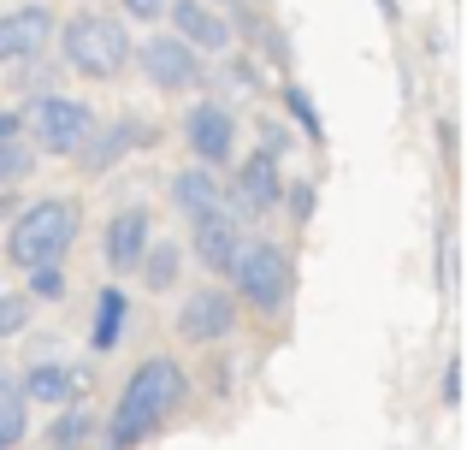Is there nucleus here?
I'll list each match as a JSON object with an SVG mask.
<instances>
[{"instance_id":"5701e85b","label":"nucleus","mask_w":467,"mask_h":450,"mask_svg":"<svg viewBox=\"0 0 467 450\" xmlns=\"http://www.w3.org/2000/svg\"><path fill=\"white\" fill-rule=\"evenodd\" d=\"M59 290H66V273H59V261L30 267V297H59Z\"/></svg>"},{"instance_id":"2eb2a0df","label":"nucleus","mask_w":467,"mask_h":450,"mask_svg":"<svg viewBox=\"0 0 467 450\" xmlns=\"http://www.w3.org/2000/svg\"><path fill=\"white\" fill-rule=\"evenodd\" d=\"M213 173H219V166L195 161V166H183V173L171 178V208H178L183 220H202V214L225 208V184H219Z\"/></svg>"},{"instance_id":"c756f323","label":"nucleus","mask_w":467,"mask_h":450,"mask_svg":"<svg viewBox=\"0 0 467 450\" xmlns=\"http://www.w3.org/2000/svg\"><path fill=\"white\" fill-rule=\"evenodd\" d=\"M0 380H6V368H0Z\"/></svg>"},{"instance_id":"4be33fe9","label":"nucleus","mask_w":467,"mask_h":450,"mask_svg":"<svg viewBox=\"0 0 467 450\" xmlns=\"http://www.w3.org/2000/svg\"><path fill=\"white\" fill-rule=\"evenodd\" d=\"M30 149H24V142L18 137H0V190H6V184H18V178L24 173H30Z\"/></svg>"},{"instance_id":"6ab92c4d","label":"nucleus","mask_w":467,"mask_h":450,"mask_svg":"<svg viewBox=\"0 0 467 450\" xmlns=\"http://www.w3.org/2000/svg\"><path fill=\"white\" fill-rule=\"evenodd\" d=\"M178 267H183V249H178V243H154V237H149V249H142L137 273H142V285H149V290H171Z\"/></svg>"},{"instance_id":"39448f33","label":"nucleus","mask_w":467,"mask_h":450,"mask_svg":"<svg viewBox=\"0 0 467 450\" xmlns=\"http://www.w3.org/2000/svg\"><path fill=\"white\" fill-rule=\"evenodd\" d=\"M30 131H36V149L42 154H78L83 137L95 131V113L89 101H78V95H36L30 101Z\"/></svg>"},{"instance_id":"ddd939ff","label":"nucleus","mask_w":467,"mask_h":450,"mask_svg":"<svg viewBox=\"0 0 467 450\" xmlns=\"http://www.w3.org/2000/svg\"><path fill=\"white\" fill-rule=\"evenodd\" d=\"M166 18H171V36H183L195 54H219V47H231V24L219 18L213 6H202V0H166Z\"/></svg>"},{"instance_id":"9d476101","label":"nucleus","mask_w":467,"mask_h":450,"mask_svg":"<svg viewBox=\"0 0 467 450\" xmlns=\"http://www.w3.org/2000/svg\"><path fill=\"white\" fill-rule=\"evenodd\" d=\"M149 142H154V131L149 125H142V119H113V125H95L89 131V137H83V149H78V166H83V173H113V166L119 161H125V154L130 149H149Z\"/></svg>"},{"instance_id":"f03ea898","label":"nucleus","mask_w":467,"mask_h":450,"mask_svg":"<svg viewBox=\"0 0 467 450\" xmlns=\"http://www.w3.org/2000/svg\"><path fill=\"white\" fill-rule=\"evenodd\" d=\"M78 225H83V214H78L71 196L30 202L6 231V261L18 267V273H30V267H42V261H59V255L78 243Z\"/></svg>"},{"instance_id":"7c9ffc66","label":"nucleus","mask_w":467,"mask_h":450,"mask_svg":"<svg viewBox=\"0 0 467 450\" xmlns=\"http://www.w3.org/2000/svg\"><path fill=\"white\" fill-rule=\"evenodd\" d=\"M225 6H231V0H225Z\"/></svg>"},{"instance_id":"6e6552de","label":"nucleus","mask_w":467,"mask_h":450,"mask_svg":"<svg viewBox=\"0 0 467 450\" xmlns=\"http://www.w3.org/2000/svg\"><path fill=\"white\" fill-rule=\"evenodd\" d=\"M225 202H237V214H278L285 208V166H278V154L273 149L249 154L237 166V184H231Z\"/></svg>"},{"instance_id":"a211bd4d","label":"nucleus","mask_w":467,"mask_h":450,"mask_svg":"<svg viewBox=\"0 0 467 450\" xmlns=\"http://www.w3.org/2000/svg\"><path fill=\"white\" fill-rule=\"evenodd\" d=\"M59 409H66V415L47 421V445H59V450H71V445H95V433H101L95 409H83L78 397H71V403H59Z\"/></svg>"},{"instance_id":"f8f14e48","label":"nucleus","mask_w":467,"mask_h":450,"mask_svg":"<svg viewBox=\"0 0 467 450\" xmlns=\"http://www.w3.org/2000/svg\"><path fill=\"white\" fill-rule=\"evenodd\" d=\"M237 243H243L237 214L213 208V214H202V220H190V255L207 267V273H225L231 255H237Z\"/></svg>"},{"instance_id":"412c9836","label":"nucleus","mask_w":467,"mask_h":450,"mask_svg":"<svg viewBox=\"0 0 467 450\" xmlns=\"http://www.w3.org/2000/svg\"><path fill=\"white\" fill-rule=\"evenodd\" d=\"M24 326H30V297H18V290H0V344H6V338H18Z\"/></svg>"},{"instance_id":"4468645a","label":"nucleus","mask_w":467,"mask_h":450,"mask_svg":"<svg viewBox=\"0 0 467 450\" xmlns=\"http://www.w3.org/2000/svg\"><path fill=\"white\" fill-rule=\"evenodd\" d=\"M149 237H154L149 208H119L113 220H107V267H113V273H137Z\"/></svg>"},{"instance_id":"7ed1b4c3","label":"nucleus","mask_w":467,"mask_h":450,"mask_svg":"<svg viewBox=\"0 0 467 450\" xmlns=\"http://www.w3.org/2000/svg\"><path fill=\"white\" fill-rule=\"evenodd\" d=\"M59 54L83 78H119L130 66V30L119 18H107L101 6H89V12L59 24Z\"/></svg>"},{"instance_id":"1a4fd4ad","label":"nucleus","mask_w":467,"mask_h":450,"mask_svg":"<svg viewBox=\"0 0 467 450\" xmlns=\"http://www.w3.org/2000/svg\"><path fill=\"white\" fill-rule=\"evenodd\" d=\"M237 332V297L225 290H190L178 309V338L183 344H219Z\"/></svg>"},{"instance_id":"a878e982","label":"nucleus","mask_w":467,"mask_h":450,"mask_svg":"<svg viewBox=\"0 0 467 450\" xmlns=\"http://www.w3.org/2000/svg\"><path fill=\"white\" fill-rule=\"evenodd\" d=\"M290 214H296V220L314 214V184H290Z\"/></svg>"},{"instance_id":"dca6fc26","label":"nucleus","mask_w":467,"mask_h":450,"mask_svg":"<svg viewBox=\"0 0 467 450\" xmlns=\"http://www.w3.org/2000/svg\"><path fill=\"white\" fill-rule=\"evenodd\" d=\"M18 392L30 397V403H54V409H59V403H71V397L83 392V368H66V361L47 356V361H36V368L24 373Z\"/></svg>"},{"instance_id":"0eeeda50","label":"nucleus","mask_w":467,"mask_h":450,"mask_svg":"<svg viewBox=\"0 0 467 450\" xmlns=\"http://www.w3.org/2000/svg\"><path fill=\"white\" fill-rule=\"evenodd\" d=\"M183 142H190L195 161L207 166H225L231 149H237V113L219 101H195L190 113H183Z\"/></svg>"},{"instance_id":"aec40b11","label":"nucleus","mask_w":467,"mask_h":450,"mask_svg":"<svg viewBox=\"0 0 467 450\" xmlns=\"http://www.w3.org/2000/svg\"><path fill=\"white\" fill-rule=\"evenodd\" d=\"M24 433H30V397H24L12 380H0V450L18 445Z\"/></svg>"},{"instance_id":"f257e3e1","label":"nucleus","mask_w":467,"mask_h":450,"mask_svg":"<svg viewBox=\"0 0 467 450\" xmlns=\"http://www.w3.org/2000/svg\"><path fill=\"white\" fill-rule=\"evenodd\" d=\"M190 397V380H183V368L171 356H149L137 373L125 380V392H119V403H113V415L101 421V439L113 445V450H130V445H142V439H154L160 433V421L171 415V409Z\"/></svg>"},{"instance_id":"b1692460","label":"nucleus","mask_w":467,"mask_h":450,"mask_svg":"<svg viewBox=\"0 0 467 450\" xmlns=\"http://www.w3.org/2000/svg\"><path fill=\"white\" fill-rule=\"evenodd\" d=\"M285 107L296 113V125L308 131V137H319V113H314V95L308 89H285Z\"/></svg>"},{"instance_id":"20e7f679","label":"nucleus","mask_w":467,"mask_h":450,"mask_svg":"<svg viewBox=\"0 0 467 450\" xmlns=\"http://www.w3.org/2000/svg\"><path fill=\"white\" fill-rule=\"evenodd\" d=\"M225 273H231V285H237V297L249 302V309H261V314L285 309V297H290V255H285V243H266V237L249 243L243 237Z\"/></svg>"},{"instance_id":"cd10ccee","label":"nucleus","mask_w":467,"mask_h":450,"mask_svg":"<svg viewBox=\"0 0 467 450\" xmlns=\"http://www.w3.org/2000/svg\"><path fill=\"white\" fill-rule=\"evenodd\" d=\"M18 125H24L18 113H0V137H18Z\"/></svg>"},{"instance_id":"f3484780","label":"nucleus","mask_w":467,"mask_h":450,"mask_svg":"<svg viewBox=\"0 0 467 450\" xmlns=\"http://www.w3.org/2000/svg\"><path fill=\"white\" fill-rule=\"evenodd\" d=\"M125 314H130L125 290H101V297H95V326H89V350H95V356H107V350L119 344V326H125Z\"/></svg>"},{"instance_id":"9b49d317","label":"nucleus","mask_w":467,"mask_h":450,"mask_svg":"<svg viewBox=\"0 0 467 450\" xmlns=\"http://www.w3.org/2000/svg\"><path fill=\"white\" fill-rule=\"evenodd\" d=\"M47 42H54V12L47 6L0 12V66H6V59H36Z\"/></svg>"},{"instance_id":"393cba45","label":"nucleus","mask_w":467,"mask_h":450,"mask_svg":"<svg viewBox=\"0 0 467 450\" xmlns=\"http://www.w3.org/2000/svg\"><path fill=\"white\" fill-rule=\"evenodd\" d=\"M125 12L142 18V24H154V18H166V0H125Z\"/></svg>"},{"instance_id":"423d86ee","label":"nucleus","mask_w":467,"mask_h":450,"mask_svg":"<svg viewBox=\"0 0 467 450\" xmlns=\"http://www.w3.org/2000/svg\"><path fill=\"white\" fill-rule=\"evenodd\" d=\"M142 78H149L154 89H166V95H183V89H195V83L207 78V66L183 36H149V42H142Z\"/></svg>"},{"instance_id":"bb28decb","label":"nucleus","mask_w":467,"mask_h":450,"mask_svg":"<svg viewBox=\"0 0 467 450\" xmlns=\"http://www.w3.org/2000/svg\"><path fill=\"white\" fill-rule=\"evenodd\" d=\"M444 403L450 409L462 403V361H450V373H444Z\"/></svg>"},{"instance_id":"c85d7f7f","label":"nucleus","mask_w":467,"mask_h":450,"mask_svg":"<svg viewBox=\"0 0 467 450\" xmlns=\"http://www.w3.org/2000/svg\"><path fill=\"white\" fill-rule=\"evenodd\" d=\"M6 208H12V196H6V190H0V220H6Z\"/></svg>"}]
</instances>
